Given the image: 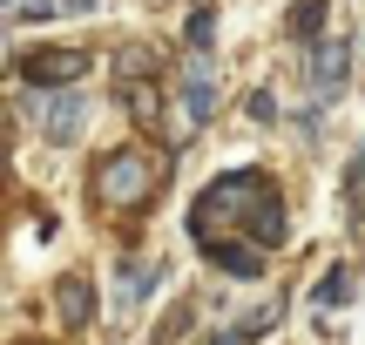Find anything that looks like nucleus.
I'll list each match as a JSON object with an SVG mask.
<instances>
[{"label":"nucleus","instance_id":"1a4fd4ad","mask_svg":"<svg viewBox=\"0 0 365 345\" xmlns=\"http://www.w3.org/2000/svg\"><path fill=\"white\" fill-rule=\"evenodd\" d=\"M345 292H352V271H325L318 278V305H345Z\"/></svg>","mask_w":365,"mask_h":345},{"label":"nucleus","instance_id":"9d476101","mask_svg":"<svg viewBox=\"0 0 365 345\" xmlns=\"http://www.w3.org/2000/svg\"><path fill=\"white\" fill-rule=\"evenodd\" d=\"M210 27H217V14L196 7V14H190V48H210Z\"/></svg>","mask_w":365,"mask_h":345},{"label":"nucleus","instance_id":"20e7f679","mask_svg":"<svg viewBox=\"0 0 365 345\" xmlns=\"http://www.w3.org/2000/svg\"><path fill=\"white\" fill-rule=\"evenodd\" d=\"M182 102H190V122H210V115H217V81H210V61H203V48H196L190 75H182Z\"/></svg>","mask_w":365,"mask_h":345},{"label":"nucleus","instance_id":"39448f33","mask_svg":"<svg viewBox=\"0 0 365 345\" xmlns=\"http://www.w3.org/2000/svg\"><path fill=\"white\" fill-rule=\"evenodd\" d=\"M54 319H61L68 332L95 319V292H88V278H61V292H54Z\"/></svg>","mask_w":365,"mask_h":345},{"label":"nucleus","instance_id":"423d86ee","mask_svg":"<svg viewBox=\"0 0 365 345\" xmlns=\"http://www.w3.org/2000/svg\"><path fill=\"white\" fill-rule=\"evenodd\" d=\"M81 95H54V102H41V129L54 135V143H75V129H81Z\"/></svg>","mask_w":365,"mask_h":345},{"label":"nucleus","instance_id":"6e6552de","mask_svg":"<svg viewBox=\"0 0 365 345\" xmlns=\"http://www.w3.org/2000/svg\"><path fill=\"white\" fill-rule=\"evenodd\" d=\"M291 34H298V41L325 34V0H298V7H291Z\"/></svg>","mask_w":365,"mask_h":345},{"label":"nucleus","instance_id":"f257e3e1","mask_svg":"<svg viewBox=\"0 0 365 345\" xmlns=\"http://www.w3.org/2000/svg\"><path fill=\"white\" fill-rule=\"evenodd\" d=\"M237 224H250V244H257V251H271V244L284 237V203H277V190L264 183L257 170L217 176V183L203 190V203L190 210V230H196L203 244H223Z\"/></svg>","mask_w":365,"mask_h":345},{"label":"nucleus","instance_id":"0eeeda50","mask_svg":"<svg viewBox=\"0 0 365 345\" xmlns=\"http://www.w3.org/2000/svg\"><path fill=\"white\" fill-rule=\"evenodd\" d=\"M339 88H345V41H331V48L312 61V95H318V102H331Z\"/></svg>","mask_w":365,"mask_h":345},{"label":"nucleus","instance_id":"7ed1b4c3","mask_svg":"<svg viewBox=\"0 0 365 345\" xmlns=\"http://www.w3.org/2000/svg\"><path fill=\"white\" fill-rule=\"evenodd\" d=\"M14 68H21L27 81H41V88H68V81L88 75V54L81 48H41V54H21Z\"/></svg>","mask_w":365,"mask_h":345},{"label":"nucleus","instance_id":"f03ea898","mask_svg":"<svg viewBox=\"0 0 365 345\" xmlns=\"http://www.w3.org/2000/svg\"><path fill=\"white\" fill-rule=\"evenodd\" d=\"M163 183V163L149 156V149H115V156L95 170V190H102V203H115V210H143L149 197H156Z\"/></svg>","mask_w":365,"mask_h":345},{"label":"nucleus","instance_id":"9b49d317","mask_svg":"<svg viewBox=\"0 0 365 345\" xmlns=\"http://www.w3.org/2000/svg\"><path fill=\"white\" fill-rule=\"evenodd\" d=\"M129 108H135V122H156V95H149V88H135Z\"/></svg>","mask_w":365,"mask_h":345}]
</instances>
